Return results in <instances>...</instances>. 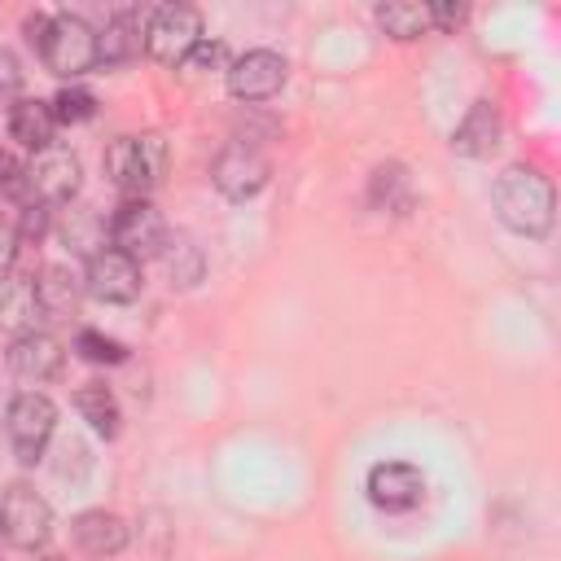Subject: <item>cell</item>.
I'll use <instances>...</instances> for the list:
<instances>
[{
  "label": "cell",
  "instance_id": "obj_1",
  "mask_svg": "<svg viewBox=\"0 0 561 561\" xmlns=\"http://www.w3.org/2000/svg\"><path fill=\"white\" fill-rule=\"evenodd\" d=\"M491 206L500 224L522 237H543L552 228V184L535 167H504L491 188Z\"/></svg>",
  "mask_w": 561,
  "mask_h": 561
},
{
  "label": "cell",
  "instance_id": "obj_2",
  "mask_svg": "<svg viewBox=\"0 0 561 561\" xmlns=\"http://www.w3.org/2000/svg\"><path fill=\"white\" fill-rule=\"evenodd\" d=\"M162 171H167V145L153 131H145V136H118L105 149V175L127 197L153 193L158 180H162Z\"/></svg>",
  "mask_w": 561,
  "mask_h": 561
},
{
  "label": "cell",
  "instance_id": "obj_3",
  "mask_svg": "<svg viewBox=\"0 0 561 561\" xmlns=\"http://www.w3.org/2000/svg\"><path fill=\"white\" fill-rule=\"evenodd\" d=\"M39 61L61 75V79H79L96 66V31L79 18V13H53L39 39Z\"/></svg>",
  "mask_w": 561,
  "mask_h": 561
},
{
  "label": "cell",
  "instance_id": "obj_4",
  "mask_svg": "<svg viewBox=\"0 0 561 561\" xmlns=\"http://www.w3.org/2000/svg\"><path fill=\"white\" fill-rule=\"evenodd\" d=\"M57 430V403L39 390H22L9 399L4 408V434H9V447L18 456V465H35L44 460V447Z\"/></svg>",
  "mask_w": 561,
  "mask_h": 561
},
{
  "label": "cell",
  "instance_id": "obj_5",
  "mask_svg": "<svg viewBox=\"0 0 561 561\" xmlns=\"http://www.w3.org/2000/svg\"><path fill=\"white\" fill-rule=\"evenodd\" d=\"M0 539L22 552H39L53 539V508L35 486L13 482L0 491Z\"/></svg>",
  "mask_w": 561,
  "mask_h": 561
},
{
  "label": "cell",
  "instance_id": "obj_6",
  "mask_svg": "<svg viewBox=\"0 0 561 561\" xmlns=\"http://www.w3.org/2000/svg\"><path fill=\"white\" fill-rule=\"evenodd\" d=\"M202 44V13L193 4H158L145 18V53L158 66H184V57Z\"/></svg>",
  "mask_w": 561,
  "mask_h": 561
},
{
  "label": "cell",
  "instance_id": "obj_7",
  "mask_svg": "<svg viewBox=\"0 0 561 561\" xmlns=\"http://www.w3.org/2000/svg\"><path fill=\"white\" fill-rule=\"evenodd\" d=\"M110 241H114L118 254H127V259H136V263H140V259H153V254L167 250V219L158 215L153 202L127 197V202L114 210V219H110Z\"/></svg>",
  "mask_w": 561,
  "mask_h": 561
},
{
  "label": "cell",
  "instance_id": "obj_8",
  "mask_svg": "<svg viewBox=\"0 0 561 561\" xmlns=\"http://www.w3.org/2000/svg\"><path fill=\"white\" fill-rule=\"evenodd\" d=\"M267 175H272V162H267L250 140L224 145V149L215 153V162H210V180H215V188H219L228 202L254 197V193L267 184Z\"/></svg>",
  "mask_w": 561,
  "mask_h": 561
},
{
  "label": "cell",
  "instance_id": "obj_9",
  "mask_svg": "<svg viewBox=\"0 0 561 561\" xmlns=\"http://www.w3.org/2000/svg\"><path fill=\"white\" fill-rule=\"evenodd\" d=\"M140 285H145L140 263L127 259V254H118L114 245L88 254L83 289H88L92 298H101V302H131V298H140Z\"/></svg>",
  "mask_w": 561,
  "mask_h": 561
},
{
  "label": "cell",
  "instance_id": "obj_10",
  "mask_svg": "<svg viewBox=\"0 0 561 561\" xmlns=\"http://www.w3.org/2000/svg\"><path fill=\"white\" fill-rule=\"evenodd\" d=\"M26 184H31V197L44 202V206H57V202H70L83 184V167L70 149L61 145H48L44 153H35V162L26 167Z\"/></svg>",
  "mask_w": 561,
  "mask_h": 561
},
{
  "label": "cell",
  "instance_id": "obj_11",
  "mask_svg": "<svg viewBox=\"0 0 561 561\" xmlns=\"http://www.w3.org/2000/svg\"><path fill=\"white\" fill-rule=\"evenodd\" d=\"M285 75H289V66H285L280 53H272V48H250V53H241V57L228 66V92H232L237 101H267V96H276V92L285 88Z\"/></svg>",
  "mask_w": 561,
  "mask_h": 561
},
{
  "label": "cell",
  "instance_id": "obj_12",
  "mask_svg": "<svg viewBox=\"0 0 561 561\" xmlns=\"http://www.w3.org/2000/svg\"><path fill=\"white\" fill-rule=\"evenodd\" d=\"M368 500L386 513H408L425 500V473L408 460H381L368 469V482H364Z\"/></svg>",
  "mask_w": 561,
  "mask_h": 561
},
{
  "label": "cell",
  "instance_id": "obj_13",
  "mask_svg": "<svg viewBox=\"0 0 561 561\" xmlns=\"http://www.w3.org/2000/svg\"><path fill=\"white\" fill-rule=\"evenodd\" d=\"M61 364H66V351H61V342L53 333L31 329V333L13 337V346H9V368L22 381H35V386L39 381H53L61 373Z\"/></svg>",
  "mask_w": 561,
  "mask_h": 561
},
{
  "label": "cell",
  "instance_id": "obj_14",
  "mask_svg": "<svg viewBox=\"0 0 561 561\" xmlns=\"http://www.w3.org/2000/svg\"><path fill=\"white\" fill-rule=\"evenodd\" d=\"M145 53V18L136 9H118L96 31V66H127Z\"/></svg>",
  "mask_w": 561,
  "mask_h": 561
},
{
  "label": "cell",
  "instance_id": "obj_15",
  "mask_svg": "<svg viewBox=\"0 0 561 561\" xmlns=\"http://www.w3.org/2000/svg\"><path fill=\"white\" fill-rule=\"evenodd\" d=\"M70 539H75V548L88 552V557H114V552L127 548L131 530H127V522H123L118 513L83 508V513L70 522Z\"/></svg>",
  "mask_w": 561,
  "mask_h": 561
},
{
  "label": "cell",
  "instance_id": "obj_16",
  "mask_svg": "<svg viewBox=\"0 0 561 561\" xmlns=\"http://www.w3.org/2000/svg\"><path fill=\"white\" fill-rule=\"evenodd\" d=\"M500 131H504L500 110H495L491 101H473L469 114H465V118L456 123V131H451V149H456L460 158H486V153H495Z\"/></svg>",
  "mask_w": 561,
  "mask_h": 561
},
{
  "label": "cell",
  "instance_id": "obj_17",
  "mask_svg": "<svg viewBox=\"0 0 561 561\" xmlns=\"http://www.w3.org/2000/svg\"><path fill=\"white\" fill-rule=\"evenodd\" d=\"M39 298H35V280L31 276H18V272H4L0 276V329L22 337L35 329L39 320Z\"/></svg>",
  "mask_w": 561,
  "mask_h": 561
},
{
  "label": "cell",
  "instance_id": "obj_18",
  "mask_svg": "<svg viewBox=\"0 0 561 561\" xmlns=\"http://www.w3.org/2000/svg\"><path fill=\"white\" fill-rule=\"evenodd\" d=\"M53 131H57V118H53V105L39 101V96H22L13 110H9V136L31 149V153H44L53 145Z\"/></svg>",
  "mask_w": 561,
  "mask_h": 561
},
{
  "label": "cell",
  "instance_id": "obj_19",
  "mask_svg": "<svg viewBox=\"0 0 561 561\" xmlns=\"http://www.w3.org/2000/svg\"><path fill=\"white\" fill-rule=\"evenodd\" d=\"M79 294H83L79 276L70 267H61V263H48L35 276V298H39V311L44 316H70L79 307Z\"/></svg>",
  "mask_w": 561,
  "mask_h": 561
},
{
  "label": "cell",
  "instance_id": "obj_20",
  "mask_svg": "<svg viewBox=\"0 0 561 561\" xmlns=\"http://www.w3.org/2000/svg\"><path fill=\"white\" fill-rule=\"evenodd\" d=\"M75 408H79V416L88 421L92 434H101V438H114L118 434L123 412H118V399H114V390L105 381H83L75 390Z\"/></svg>",
  "mask_w": 561,
  "mask_h": 561
},
{
  "label": "cell",
  "instance_id": "obj_21",
  "mask_svg": "<svg viewBox=\"0 0 561 561\" xmlns=\"http://www.w3.org/2000/svg\"><path fill=\"white\" fill-rule=\"evenodd\" d=\"M377 26L390 39H421L425 31H434L430 4H416V0H386V4H377Z\"/></svg>",
  "mask_w": 561,
  "mask_h": 561
},
{
  "label": "cell",
  "instance_id": "obj_22",
  "mask_svg": "<svg viewBox=\"0 0 561 561\" xmlns=\"http://www.w3.org/2000/svg\"><path fill=\"white\" fill-rule=\"evenodd\" d=\"M373 202L377 206H412V180H408V171L399 167V162H390V167H377L373 171ZM399 210V215H403Z\"/></svg>",
  "mask_w": 561,
  "mask_h": 561
},
{
  "label": "cell",
  "instance_id": "obj_23",
  "mask_svg": "<svg viewBox=\"0 0 561 561\" xmlns=\"http://www.w3.org/2000/svg\"><path fill=\"white\" fill-rule=\"evenodd\" d=\"M53 118L57 123H66V127H75V123H88L92 114H96V96L88 92V88H79V83H70V88H61L53 101Z\"/></svg>",
  "mask_w": 561,
  "mask_h": 561
},
{
  "label": "cell",
  "instance_id": "obj_24",
  "mask_svg": "<svg viewBox=\"0 0 561 561\" xmlns=\"http://www.w3.org/2000/svg\"><path fill=\"white\" fill-rule=\"evenodd\" d=\"M75 351H79L88 364H123V359H127L123 342H114V337H105V333H96V329H79V333H75Z\"/></svg>",
  "mask_w": 561,
  "mask_h": 561
},
{
  "label": "cell",
  "instance_id": "obj_25",
  "mask_svg": "<svg viewBox=\"0 0 561 561\" xmlns=\"http://www.w3.org/2000/svg\"><path fill=\"white\" fill-rule=\"evenodd\" d=\"M162 254H167V267H171L175 285H197L202 280V250L193 241H175V250H162Z\"/></svg>",
  "mask_w": 561,
  "mask_h": 561
},
{
  "label": "cell",
  "instance_id": "obj_26",
  "mask_svg": "<svg viewBox=\"0 0 561 561\" xmlns=\"http://www.w3.org/2000/svg\"><path fill=\"white\" fill-rule=\"evenodd\" d=\"M22 101V61L0 48V110H13Z\"/></svg>",
  "mask_w": 561,
  "mask_h": 561
},
{
  "label": "cell",
  "instance_id": "obj_27",
  "mask_svg": "<svg viewBox=\"0 0 561 561\" xmlns=\"http://www.w3.org/2000/svg\"><path fill=\"white\" fill-rule=\"evenodd\" d=\"M0 193H9V197H31V184H26V167L9 153V149H0Z\"/></svg>",
  "mask_w": 561,
  "mask_h": 561
},
{
  "label": "cell",
  "instance_id": "obj_28",
  "mask_svg": "<svg viewBox=\"0 0 561 561\" xmlns=\"http://www.w3.org/2000/svg\"><path fill=\"white\" fill-rule=\"evenodd\" d=\"M18 250H22V237H18V224L0 210V276L4 272H13V263H18Z\"/></svg>",
  "mask_w": 561,
  "mask_h": 561
},
{
  "label": "cell",
  "instance_id": "obj_29",
  "mask_svg": "<svg viewBox=\"0 0 561 561\" xmlns=\"http://www.w3.org/2000/svg\"><path fill=\"white\" fill-rule=\"evenodd\" d=\"M215 66H224V44H219V39H202V44L184 57L180 70H215Z\"/></svg>",
  "mask_w": 561,
  "mask_h": 561
},
{
  "label": "cell",
  "instance_id": "obj_30",
  "mask_svg": "<svg viewBox=\"0 0 561 561\" xmlns=\"http://www.w3.org/2000/svg\"><path fill=\"white\" fill-rule=\"evenodd\" d=\"M48 232V206L44 202H35V197H26L22 202V228H18V237H44Z\"/></svg>",
  "mask_w": 561,
  "mask_h": 561
},
{
  "label": "cell",
  "instance_id": "obj_31",
  "mask_svg": "<svg viewBox=\"0 0 561 561\" xmlns=\"http://www.w3.org/2000/svg\"><path fill=\"white\" fill-rule=\"evenodd\" d=\"M465 18H469L465 4H430V22H434L438 31H456Z\"/></svg>",
  "mask_w": 561,
  "mask_h": 561
},
{
  "label": "cell",
  "instance_id": "obj_32",
  "mask_svg": "<svg viewBox=\"0 0 561 561\" xmlns=\"http://www.w3.org/2000/svg\"><path fill=\"white\" fill-rule=\"evenodd\" d=\"M44 561H70V557H61V552H48V557H44Z\"/></svg>",
  "mask_w": 561,
  "mask_h": 561
}]
</instances>
